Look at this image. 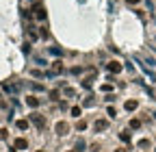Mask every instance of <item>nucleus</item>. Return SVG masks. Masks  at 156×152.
I'll return each instance as SVG.
<instances>
[{
	"mask_svg": "<svg viewBox=\"0 0 156 152\" xmlns=\"http://www.w3.org/2000/svg\"><path fill=\"white\" fill-rule=\"evenodd\" d=\"M126 109H128V111H132V109H136V102H134V100H128V102H126Z\"/></svg>",
	"mask_w": 156,
	"mask_h": 152,
	"instance_id": "nucleus-6",
	"label": "nucleus"
},
{
	"mask_svg": "<svg viewBox=\"0 0 156 152\" xmlns=\"http://www.w3.org/2000/svg\"><path fill=\"white\" fill-rule=\"evenodd\" d=\"M72 115H76V118H78V115H80V109L74 107V109H72Z\"/></svg>",
	"mask_w": 156,
	"mask_h": 152,
	"instance_id": "nucleus-9",
	"label": "nucleus"
},
{
	"mask_svg": "<svg viewBox=\"0 0 156 152\" xmlns=\"http://www.w3.org/2000/svg\"><path fill=\"white\" fill-rule=\"evenodd\" d=\"M33 120H35V124H37L39 128L44 126V118H39V115H33Z\"/></svg>",
	"mask_w": 156,
	"mask_h": 152,
	"instance_id": "nucleus-5",
	"label": "nucleus"
},
{
	"mask_svg": "<svg viewBox=\"0 0 156 152\" xmlns=\"http://www.w3.org/2000/svg\"><path fill=\"white\" fill-rule=\"evenodd\" d=\"M95 128L98 130H104V128H106V122H95Z\"/></svg>",
	"mask_w": 156,
	"mask_h": 152,
	"instance_id": "nucleus-7",
	"label": "nucleus"
},
{
	"mask_svg": "<svg viewBox=\"0 0 156 152\" xmlns=\"http://www.w3.org/2000/svg\"><path fill=\"white\" fill-rule=\"evenodd\" d=\"M15 148H20V150H24V148H26V141H24V139H17V141H15Z\"/></svg>",
	"mask_w": 156,
	"mask_h": 152,
	"instance_id": "nucleus-4",
	"label": "nucleus"
},
{
	"mask_svg": "<svg viewBox=\"0 0 156 152\" xmlns=\"http://www.w3.org/2000/svg\"><path fill=\"white\" fill-rule=\"evenodd\" d=\"M136 2H139V0H128V5H136Z\"/></svg>",
	"mask_w": 156,
	"mask_h": 152,
	"instance_id": "nucleus-10",
	"label": "nucleus"
},
{
	"mask_svg": "<svg viewBox=\"0 0 156 152\" xmlns=\"http://www.w3.org/2000/svg\"><path fill=\"white\" fill-rule=\"evenodd\" d=\"M35 11H37V13H35V15H37L39 20H44V18H46V13H44V9H41V7H37V9H35Z\"/></svg>",
	"mask_w": 156,
	"mask_h": 152,
	"instance_id": "nucleus-3",
	"label": "nucleus"
},
{
	"mask_svg": "<svg viewBox=\"0 0 156 152\" xmlns=\"http://www.w3.org/2000/svg\"><path fill=\"white\" fill-rule=\"evenodd\" d=\"M108 72H122V63H117V61L108 63Z\"/></svg>",
	"mask_w": 156,
	"mask_h": 152,
	"instance_id": "nucleus-1",
	"label": "nucleus"
},
{
	"mask_svg": "<svg viewBox=\"0 0 156 152\" xmlns=\"http://www.w3.org/2000/svg\"><path fill=\"white\" fill-rule=\"evenodd\" d=\"M119 152H126V150H119Z\"/></svg>",
	"mask_w": 156,
	"mask_h": 152,
	"instance_id": "nucleus-11",
	"label": "nucleus"
},
{
	"mask_svg": "<svg viewBox=\"0 0 156 152\" xmlns=\"http://www.w3.org/2000/svg\"><path fill=\"white\" fill-rule=\"evenodd\" d=\"M56 130L61 132V135H65V132H67V124H63V122H58V124H56Z\"/></svg>",
	"mask_w": 156,
	"mask_h": 152,
	"instance_id": "nucleus-2",
	"label": "nucleus"
},
{
	"mask_svg": "<svg viewBox=\"0 0 156 152\" xmlns=\"http://www.w3.org/2000/svg\"><path fill=\"white\" fill-rule=\"evenodd\" d=\"M130 126H132V128H139V126H141V122H139V120H132Z\"/></svg>",
	"mask_w": 156,
	"mask_h": 152,
	"instance_id": "nucleus-8",
	"label": "nucleus"
}]
</instances>
